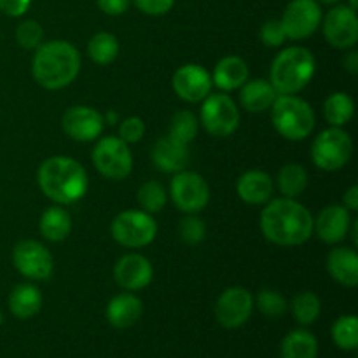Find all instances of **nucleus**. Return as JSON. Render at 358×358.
I'll return each mask as SVG.
<instances>
[{
    "instance_id": "f257e3e1",
    "label": "nucleus",
    "mask_w": 358,
    "mask_h": 358,
    "mask_svg": "<svg viewBox=\"0 0 358 358\" xmlns=\"http://www.w3.org/2000/svg\"><path fill=\"white\" fill-rule=\"evenodd\" d=\"M315 217L310 210L290 198L269 199L261 212V231L278 247H299L313 236Z\"/></svg>"
},
{
    "instance_id": "f03ea898",
    "label": "nucleus",
    "mask_w": 358,
    "mask_h": 358,
    "mask_svg": "<svg viewBox=\"0 0 358 358\" xmlns=\"http://www.w3.org/2000/svg\"><path fill=\"white\" fill-rule=\"evenodd\" d=\"M37 184L55 205H73L86 196L90 177L83 164L69 156L48 157L38 166Z\"/></svg>"
},
{
    "instance_id": "7ed1b4c3",
    "label": "nucleus",
    "mask_w": 358,
    "mask_h": 358,
    "mask_svg": "<svg viewBox=\"0 0 358 358\" xmlns=\"http://www.w3.org/2000/svg\"><path fill=\"white\" fill-rule=\"evenodd\" d=\"M80 72V55L66 41L42 42L31 58V76L41 87L58 91L70 86Z\"/></svg>"
},
{
    "instance_id": "20e7f679",
    "label": "nucleus",
    "mask_w": 358,
    "mask_h": 358,
    "mask_svg": "<svg viewBox=\"0 0 358 358\" xmlns=\"http://www.w3.org/2000/svg\"><path fill=\"white\" fill-rule=\"evenodd\" d=\"M317 59L303 45H290L275 56L269 69V83L278 94H297L313 80Z\"/></svg>"
},
{
    "instance_id": "39448f33",
    "label": "nucleus",
    "mask_w": 358,
    "mask_h": 358,
    "mask_svg": "<svg viewBox=\"0 0 358 358\" xmlns=\"http://www.w3.org/2000/svg\"><path fill=\"white\" fill-rule=\"evenodd\" d=\"M269 110L273 128L290 142H301L315 131L317 114L313 107L297 94H278Z\"/></svg>"
},
{
    "instance_id": "423d86ee",
    "label": "nucleus",
    "mask_w": 358,
    "mask_h": 358,
    "mask_svg": "<svg viewBox=\"0 0 358 358\" xmlns=\"http://www.w3.org/2000/svg\"><path fill=\"white\" fill-rule=\"evenodd\" d=\"M353 156V140L345 128L329 126L311 143V161L322 171H338Z\"/></svg>"
},
{
    "instance_id": "0eeeda50",
    "label": "nucleus",
    "mask_w": 358,
    "mask_h": 358,
    "mask_svg": "<svg viewBox=\"0 0 358 358\" xmlns=\"http://www.w3.org/2000/svg\"><path fill=\"white\" fill-rule=\"evenodd\" d=\"M241 121L240 108L236 101L227 93L217 91L210 93L201 101L199 108V124L205 128L210 136L215 138H227L238 129Z\"/></svg>"
},
{
    "instance_id": "6e6552de",
    "label": "nucleus",
    "mask_w": 358,
    "mask_h": 358,
    "mask_svg": "<svg viewBox=\"0 0 358 358\" xmlns=\"http://www.w3.org/2000/svg\"><path fill=\"white\" fill-rule=\"evenodd\" d=\"M110 234L124 248H143L157 236V222L143 210H124L110 224Z\"/></svg>"
},
{
    "instance_id": "1a4fd4ad",
    "label": "nucleus",
    "mask_w": 358,
    "mask_h": 358,
    "mask_svg": "<svg viewBox=\"0 0 358 358\" xmlns=\"http://www.w3.org/2000/svg\"><path fill=\"white\" fill-rule=\"evenodd\" d=\"M91 159L98 173L108 180H124L133 171V154L129 145L114 135L96 140Z\"/></svg>"
},
{
    "instance_id": "9d476101",
    "label": "nucleus",
    "mask_w": 358,
    "mask_h": 358,
    "mask_svg": "<svg viewBox=\"0 0 358 358\" xmlns=\"http://www.w3.org/2000/svg\"><path fill=\"white\" fill-rule=\"evenodd\" d=\"M168 194L180 212L199 213L208 206L210 185L196 171L182 170L173 173Z\"/></svg>"
},
{
    "instance_id": "9b49d317",
    "label": "nucleus",
    "mask_w": 358,
    "mask_h": 358,
    "mask_svg": "<svg viewBox=\"0 0 358 358\" xmlns=\"http://www.w3.org/2000/svg\"><path fill=\"white\" fill-rule=\"evenodd\" d=\"M13 264L16 271L30 282H44L51 278L55 259L41 241L21 240L13 248Z\"/></svg>"
},
{
    "instance_id": "f8f14e48",
    "label": "nucleus",
    "mask_w": 358,
    "mask_h": 358,
    "mask_svg": "<svg viewBox=\"0 0 358 358\" xmlns=\"http://www.w3.org/2000/svg\"><path fill=\"white\" fill-rule=\"evenodd\" d=\"M322 7L317 0H290L283 10L282 21L287 38L304 41L317 34L322 24Z\"/></svg>"
},
{
    "instance_id": "ddd939ff",
    "label": "nucleus",
    "mask_w": 358,
    "mask_h": 358,
    "mask_svg": "<svg viewBox=\"0 0 358 358\" xmlns=\"http://www.w3.org/2000/svg\"><path fill=\"white\" fill-rule=\"evenodd\" d=\"M322 31L324 37L332 48L348 49L355 48L358 42V16L357 10L343 6H334L324 17H322Z\"/></svg>"
},
{
    "instance_id": "4468645a",
    "label": "nucleus",
    "mask_w": 358,
    "mask_h": 358,
    "mask_svg": "<svg viewBox=\"0 0 358 358\" xmlns=\"http://www.w3.org/2000/svg\"><path fill=\"white\" fill-rule=\"evenodd\" d=\"M254 313V296L245 287H229L215 301V318L224 329H240Z\"/></svg>"
},
{
    "instance_id": "2eb2a0df",
    "label": "nucleus",
    "mask_w": 358,
    "mask_h": 358,
    "mask_svg": "<svg viewBox=\"0 0 358 358\" xmlns=\"http://www.w3.org/2000/svg\"><path fill=\"white\" fill-rule=\"evenodd\" d=\"M171 87L180 100L187 103H201L212 93V73L198 63H187L175 70Z\"/></svg>"
},
{
    "instance_id": "dca6fc26",
    "label": "nucleus",
    "mask_w": 358,
    "mask_h": 358,
    "mask_svg": "<svg viewBox=\"0 0 358 358\" xmlns=\"http://www.w3.org/2000/svg\"><path fill=\"white\" fill-rule=\"evenodd\" d=\"M62 128L76 142H94L103 133L105 119L96 108L87 105H73L63 114Z\"/></svg>"
},
{
    "instance_id": "f3484780",
    "label": "nucleus",
    "mask_w": 358,
    "mask_h": 358,
    "mask_svg": "<svg viewBox=\"0 0 358 358\" xmlns=\"http://www.w3.org/2000/svg\"><path fill=\"white\" fill-rule=\"evenodd\" d=\"M114 280L126 292H138L149 287L154 280V268L142 254H126L114 266Z\"/></svg>"
},
{
    "instance_id": "a211bd4d",
    "label": "nucleus",
    "mask_w": 358,
    "mask_h": 358,
    "mask_svg": "<svg viewBox=\"0 0 358 358\" xmlns=\"http://www.w3.org/2000/svg\"><path fill=\"white\" fill-rule=\"evenodd\" d=\"M352 227V212L345 205H329L313 222V233L327 245H338L346 240Z\"/></svg>"
},
{
    "instance_id": "6ab92c4d",
    "label": "nucleus",
    "mask_w": 358,
    "mask_h": 358,
    "mask_svg": "<svg viewBox=\"0 0 358 358\" xmlns=\"http://www.w3.org/2000/svg\"><path fill=\"white\" fill-rule=\"evenodd\" d=\"M236 192L243 203L250 206H264L275 192V180L262 170H248L240 175Z\"/></svg>"
},
{
    "instance_id": "aec40b11",
    "label": "nucleus",
    "mask_w": 358,
    "mask_h": 358,
    "mask_svg": "<svg viewBox=\"0 0 358 358\" xmlns=\"http://www.w3.org/2000/svg\"><path fill=\"white\" fill-rule=\"evenodd\" d=\"M152 163L156 170L163 173H177V171L185 170L189 163V149L184 143L177 142L171 136H161L152 145Z\"/></svg>"
},
{
    "instance_id": "412c9836",
    "label": "nucleus",
    "mask_w": 358,
    "mask_h": 358,
    "mask_svg": "<svg viewBox=\"0 0 358 358\" xmlns=\"http://www.w3.org/2000/svg\"><path fill=\"white\" fill-rule=\"evenodd\" d=\"M143 313V304L135 292H122L112 297L105 308V317L107 322L114 329L124 331L133 327L140 320Z\"/></svg>"
},
{
    "instance_id": "4be33fe9",
    "label": "nucleus",
    "mask_w": 358,
    "mask_h": 358,
    "mask_svg": "<svg viewBox=\"0 0 358 358\" xmlns=\"http://www.w3.org/2000/svg\"><path fill=\"white\" fill-rule=\"evenodd\" d=\"M327 273L346 289L358 285V254L352 247H336L327 254Z\"/></svg>"
},
{
    "instance_id": "5701e85b",
    "label": "nucleus",
    "mask_w": 358,
    "mask_h": 358,
    "mask_svg": "<svg viewBox=\"0 0 358 358\" xmlns=\"http://www.w3.org/2000/svg\"><path fill=\"white\" fill-rule=\"evenodd\" d=\"M250 70L247 62L240 56H224L215 65L212 72V83L222 93H231L234 90H240L248 80Z\"/></svg>"
},
{
    "instance_id": "b1692460",
    "label": "nucleus",
    "mask_w": 358,
    "mask_h": 358,
    "mask_svg": "<svg viewBox=\"0 0 358 358\" xmlns=\"http://www.w3.org/2000/svg\"><path fill=\"white\" fill-rule=\"evenodd\" d=\"M276 96H278V93L268 79L247 80L240 87L241 108L252 112V114H261V112L269 110Z\"/></svg>"
},
{
    "instance_id": "393cba45",
    "label": "nucleus",
    "mask_w": 358,
    "mask_h": 358,
    "mask_svg": "<svg viewBox=\"0 0 358 358\" xmlns=\"http://www.w3.org/2000/svg\"><path fill=\"white\" fill-rule=\"evenodd\" d=\"M9 311L17 320H30L42 308V294L34 283H17L9 294Z\"/></svg>"
},
{
    "instance_id": "a878e982",
    "label": "nucleus",
    "mask_w": 358,
    "mask_h": 358,
    "mask_svg": "<svg viewBox=\"0 0 358 358\" xmlns=\"http://www.w3.org/2000/svg\"><path fill=\"white\" fill-rule=\"evenodd\" d=\"M38 231L51 243H59L72 233V217L62 205L49 206L42 212Z\"/></svg>"
},
{
    "instance_id": "bb28decb",
    "label": "nucleus",
    "mask_w": 358,
    "mask_h": 358,
    "mask_svg": "<svg viewBox=\"0 0 358 358\" xmlns=\"http://www.w3.org/2000/svg\"><path fill=\"white\" fill-rule=\"evenodd\" d=\"M318 339L308 329H294L283 338L280 346L282 358H318Z\"/></svg>"
},
{
    "instance_id": "cd10ccee",
    "label": "nucleus",
    "mask_w": 358,
    "mask_h": 358,
    "mask_svg": "<svg viewBox=\"0 0 358 358\" xmlns=\"http://www.w3.org/2000/svg\"><path fill=\"white\" fill-rule=\"evenodd\" d=\"M276 185L283 198L297 199L308 187V171L299 163H289L282 166L276 177Z\"/></svg>"
},
{
    "instance_id": "c85d7f7f",
    "label": "nucleus",
    "mask_w": 358,
    "mask_h": 358,
    "mask_svg": "<svg viewBox=\"0 0 358 358\" xmlns=\"http://www.w3.org/2000/svg\"><path fill=\"white\" fill-rule=\"evenodd\" d=\"M353 114H355V101L348 93L336 91V93L329 94L324 103V117L329 126L345 128L353 119Z\"/></svg>"
},
{
    "instance_id": "c756f323",
    "label": "nucleus",
    "mask_w": 358,
    "mask_h": 358,
    "mask_svg": "<svg viewBox=\"0 0 358 358\" xmlns=\"http://www.w3.org/2000/svg\"><path fill=\"white\" fill-rule=\"evenodd\" d=\"M86 51L91 62L105 66L115 62L119 51H121V45H119L117 37L114 34H110V31H98V34H94L90 38Z\"/></svg>"
},
{
    "instance_id": "7c9ffc66",
    "label": "nucleus",
    "mask_w": 358,
    "mask_h": 358,
    "mask_svg": "<svg viewBox=\"0 0 358 358\" xmlns=\"http://www.w3.org/2000/svg\"><path fill=\"white\" fill-rule=\"evenodd\" d=\"M290 311H292L294 318L299 325L308 327V325L315 324L320 318L322 313V301L311 290H303V292L296 294L294 299L289 304Z\"/></svg>"
},
{
    "instance_id": "2f4dec72",
    "label": "nucleus",
    "mask_w": 358,
    "mask_h": 358,
    "mask_svg": "<svg viewBox=\"0 0 358 358\" xmlns=\"http://www.w3.org/2000/svg\"><path fill=\"white\" fill-rule=\"evenodd\" d=\"M331 334L339 350L355 352L358 348V318L355 315H343L334 322Z\"/></svg>"
},
{
    "instance_id": "473e14b6",
    "label": "nucleus",
    "mask_w": 358,
    "mask_h": 358,
    "mask_svg": "<svg viewBox=\"0 0 358 358\" xmlns=\"http://www.w3.org/2000/svg\"><path fill=\"white\" fill-rule=\"evenodd\" d=\"M136 201H138L140 210L154 215L166 206L168 191L161 182L147 180L140 185L138 192H136Z\"/></svg>"
},
{
    "instance_id": "72a5a7b5",
    "label": "nucleus",
    "mask_w": 358,
    "mask_h": 358,
    "mask_svg": "<svg viewBox=\"0 0 358 358\" xmlns=\"http://www.w3.org/2000/svg\"><path fill=\"white\" fill-rule=\"evenodd\" d=\"M198 131L199 119L191 110H178L171 117L168 136H171L177 142L184 143V145H189L198 136Z\"/></svg>"
},
{
    "instance_id": "f704fd0d",
    "label": "nucleus",
    "mask_w": 358,
    "mask_h": 358,
    "mask_svg": "<svg viewBox=\"0 0 358 358\" xmlns=\"http://www.w3.org/2000/svg\"><path fill=\"white\" fill-rule=\"evenodd\" d=\"M254 308H257L264 317L280 318L289 311V301L278 290L262 289L254 297Z\"/></svg>"
},
{
    "instance_id": "c9c22d12",
    "label": "nucleus",
    "mask_w": 358,
    "mask_h": 358,
    "mask_svg": "<svg viewBox=\"0 0 358 358\" xmlns=\"http://www.w3.org/2000/svg\"><path fill=\"white\" fill-rule=\"evenodd\" d=\"M178 238L189 247H198L206 238V226L198 213H185L184 219L178 222Z\"/></svg>"
},
{
    "instance_id": "e433bc0d",
    "label": "nucleus",
    "mask_w": 358,
    "mask_h": 358,
    "mask_svg": "<svg viewBox=\"0 0 358 358\" xmlns=\"http://www.w3.org/2000/svg\"><path fill=\"white\" fill-rule=\"evenodd\" d=\"M16 42L23 49L35 51L44 42V28L35 20H24L16 28Z\"/></svg>"
},
{
    "instance_id": "4c0bfd02",
    "label": "nucleus",
    "mask_w": 358,
    "mask_h": 358,
    "mask_svg": "<svg viewBox=\"0 0 358 358\" xmlns=\"http://www.w3.org/2000/svg\"><path fill=\"white\" fill-rule=\"evenodd\" d=\"M119 138L128 145L138 143L145 136V122L138 115H129V117L119 121Z\"/></svg>"
},
{
    "instance_id": "58836bf2",
    "label": "nucleus",
    "mask_w": 358,
    "mask_h": 358,
    "mask_svg": "<svg viewBox=\"0 0 358 358\" xmlns=\"http://www.w3.org/2000/svg\"><path fill=\"white\" fill-rule=\"evenodd\" d=\"M259 38H261L262 44L266 48H280L283 42L287 41L285 30H283V24L280 20H268L261 27L259 31Z\"/></svg>"
},
{
    "instance_id": "ea45409f",
    "label": "nucleus",
    "mask_w": 358,
    "mask_h": 358,
    "mask_svg": "<svg viewBox=\"0 0 358 358\" xmlns=\"http://www.w3.org/2000/svg\"><path fill=\"white\" fill-rule=\"evenodd\" d=\"M133 2L138 7L140 13L147 16H163L170 13L175 6V0H133Z\"/></svg>"
},
{
    "instance_id": "a19ab883",
    "label": "nucleus",
    "mask_w": 358,
    "mask_h": 358,
    "mask_svg": "<svg viewBox=\"0 0 358 358\" xmlns=\"http://www.w3.org/2000/svg\"><path fill=\"white\" fill-rule=\"evenodd\" d=\"M31 0H0V13L9 17H21L30 9Z\"/></svg>"
},
{
    "instance_id": "79ce46f5",
    "label": "nucleus",
    "mask_w": 358,
    "mask_h": 358,
    "mask_svg": "<svg viewBox=\"0 0 358 358\" xmlns=\"http://www.w3.org/2000/svg\"><path fill=\"white\" fill-rule=\"evenodd\" d=\"M129 2L131 0H96L100 10L107 16H121V14H124L128 10Z\"/></svg>"
},
{
    "instance_id": "37998d69",
    "label": "nucleus",
    "mask_w": 358,
    "mask_h": 358,
    "mask_svg": "<svg viewBox=\"0 0 358 358\" xmlns=\"http://www.w3.org/2000/svg\"><path fill=\"white\" fill-rule=\"evenodd\" d=\"M343 66H345V70L348 73H352V76H357L358 73V52L357 49H348V52L345 55V58H343Z\"/></svg>"
},
{
    "instance_id": "c03bdc74",
    "label": "nucleus",
    "mask_w": 358,
    "mask_h": 358,
    "mask_svg": "<svg viewBox=\"0 0 358 358\" xmlns=\"http://www.w3.org/2000/svg\"><path fill=\"white\" fill-rule=\"evenodd\" d=\"M343 205L350 210V212H357L358 210V185H352L346 189L345 196H343Z\"/></svg>"
},
{
    "instance_id": "a18cd8bd",
    "label": "nucleus",
    "mask_w": 358,
    "mask_h": 358,
    "mask_svg": "<svg viewBox=\"0 0 358 358\" xmlns=\"http://www.w3.org/2000/svg\"><path fill=\"white\" fill-rule=\"evenodd\" d=\"M103 119H105V122H108V124H117L119 122V115L115 114L114 110L107 112V115H103Z\"/></svg>"
},
{
    "instance_id": "49530a36",
    "label": "nucleus",
    "mask_w": 358,
    "mask_h": 358,
    "mask_svg": "<svg viewBox=\"0 0 358 358\" xmlns=\"http://www.w3.org/2000/svg\"><path fill=\"white\" fill-rule=\"evenodd\" d=\"M318 3H329V6H338L341 0H317Z\"/></svg>"
},
{
    "instance_id": "de8ad7c7",
    "label": "nucleus",
    "mask_w": 358,
    "mask_h": 358,
    "mask_svg": "<svg viewBox=\"0 0 358 358\" xmlns=\"http://www.w3.org/2000/svg\"><path fill=\"white\" fill-rule=\"evenodd\" d=\"M346 6L352 7L353 10H357V7H358V0H348V3H346Z\"/></svg>"
},
{
    "instance_id": "09e8293b",
    "label": "nucleus",
    "mask_w": 358,
    "mask_h": 358,
    "mask_svg": "<svg viewBox=\"0 0 358 358\" xmlns=\"http://www.w3.org/2000/svg\"><path fill=\"white\" fill-rule=\"evenodd\" d=\"M2 324H3V313L0 311V325H2Z\"/></svg>"
}]
</instances>
